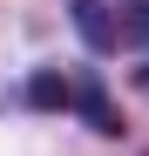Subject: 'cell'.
<instances>
[{
    "mask_svg": "<svg viewBox=\"0 0 149 156\" xmlns=\"http://www.w3.org/2000/svg\"><path fill=\"white\" fill-rule=\"evenodd\" d=\"M68 14H74V34L95 55L149 48V0H68Z\"/></svg>",
    "mask_w": 149,
    "mask_h": 156,
    "instance_id": "6da1fadb",
    "label": "cell"
},
{
    "mask_svg": "<svg viewBox=\"0 0 149 156\" xmlns=\"http://www.w3.org/2000/svg\"><path fill=\"white\" fill-rule=\"evenodd\" d=\"M68 109L81 115L95 136H122V115H115V102L102 88V75H74V82H68Z\"/></svg>",
    "mask_w": 149,
    "mask_h": 156,
    "instance_id": "7a4b0ae2",
    "label": "cell"
},
{
    "mask_svg": "<svg viewBox=\"0 0 149 156\" xmlns=\"http://www.w3.org/2000/svg\"><path fill=\"white\" fill-rule=\"evenodd\" d=\"M27 109H47V115H68V75L61 68H41V75H27Z\"/></svg>",
    "mask_w": 149,
    "mask_h": 156,
    "instance_id": "3957f363",
    "label": "cell"
},
{
    "mask_svg": "<svg viewBox=\"0 0 149 156\" xmlns=\"http://www.w3.org/2000/svg\"><path fill=\"white\" fill-rule=\"evenodd\" d=\"M136 88H142V95H149V61H142V68H136Z\"/></svg>",
    "mask_w": 149,
    "mask_h": 156,
    "instance_id": "277c9868",
    "label": "cell"
}]
</instances>
